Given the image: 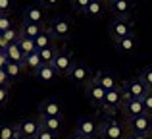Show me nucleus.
<instances>
[{
    "label": "nucleus",
    "instance_id": "nucleus-24",
    "mask_svg": "<svg viewBox=\"0 0 152 139\" xmlns=\"http://www.w3.org/2000/svg\"><path fill=\"white\" fill-rule=\"evenodd\" d=\"M102 14H104V0H93V2L89 4V8H87V12H85L87 18H93V19L100 18Z\"/></svg>",
    "mask_w": 152,
    "mask_h": 139
},
{
    "label": "nucleus",
    "instance_id": "nucleus-5",
    "mask_svg": "<svg viewBox=\"0 0 152 139\" xmlns=\"http://www.w3.org/2000/svg\"><path fill=\"white\" fill-rule=\"evenodd\" d=\"M108 33L114 39V43L121 41V39L133 35V21L131 19H114L108 27Z\"/></svg>",
    "mask_w": 152,
    "mask_h": 139
},
{
    "label": "nucleus",
    "instance_id": "nucleus-8",
    "mask_svg": "<svg viewBox=\"0 0 152 139\" xmlns=\"http://www.w3.org/2000/svg\"><path fill=\"white\" fill-rule=\"evenodd\" d=\"M52 68L56 70V74L58 75H69V71L73 70L75 62H73V56H71V52H67V50H60L58 56L54 58V62H52Z\"/></svg>",
    "mask_w": 152,
    "mask_h": 139
},
{
    "label": "nucleus",
    "instance_id": "nucleus-23",
    "mask_svg": "<svg viewBox=\"0 0 152 139\" xmlns=\"http://www.w3.org/2000/svg\"><path fill=\"white\" fill-rule=\"evenodd\" d=\"M37 52H39V56H41L42 64H52V62H54V58L58 56L60 49L56 45H52V46H46V49H42V50H37Z\"/></svg>",
    "mask_w": 152,
    "mask_h": 139
},
{
    "label": "nucleus",
    "instance_id": "nucleus-27",
    "mask_svg": "<svg viewBox=\"0 0 152 139\" xmlns=\"http://www.w3.org/2000/svg\"><path fill=\"white\" fill-rule=\"evenodd\" d=\"M23 64H19V62H8V66H6V74H8V77L12 79V81H15V79H19L21 77V74H23Z\"/></svg>",
    "mask_w": 152,
    "mask_h": 139
},
{
    "label": "nucleus",
    "instance_id": "nucleus-38",
    "mask_svg": "<svg viewBox=\"0 0 152 139\" xmlns=\"http://www.w3.org/2000/svg\"><path fill=\"white\" fill-rule=\"evenodd\" d=\"M60 2L62 0H41V6L42 8H56V6H60Z\"/></svg>",
    "mask_w": 152,
    "mask_h": 139
},
{
    "label": "nucleus",
    "instance_id": "nucleus-6",
    "mask_svg": "<svg viewBox=\"0 0 152 139\" xmlns=\"http://www.w3.org/2000/svg\"><path fill=\"white\" fill-rule=\"evenodd\" d=\"M67 77H69V81L73 83V85H77V87H87L94 79V77H91L89 66L83 64V62H75L73 70L69 71V75H67Z\"/></svg>",
    "mask_w": 152,
    "mask_h": 139
},
{
    "label": "nucleus",
    "instance_id": "nucleus-20",
    "mask_svg": "<svg viewBox=\"0 0 152 139\" xmlns=\"http://www.w3.org/2000/svg\"><path fill=\"white\" fill-rule=\"evenodd\" d=\"M39 120H41V126L45 129H48V132L56 133L58 135L60 129L64 128V120L62 118H46V116H39Z\"/></svg>",
    "mask_w": 152,
    "mask_h": 139
},
{
    "label": "nucleus",
    "instance_id": "nucleus-2",
    "mask_svg": "<svg viewBox=\"0 0 152 139\" xmlns=\"http://www.w3.org/2000/svg\"><path fill=\"white\" fill-rule=\"evenodd\" d=\"M71 29H73L71 19L64 18V15H58V18H54L48 23V31L52 33V37L58 39V41H67L71 35Z\"/></svg>",
    "mask_w": 152,
    "mask_h": 139
},
{
    "label": "nucleus",
    "instance_id": "nucleus-15",
    "mask_svg": "<svg viewBox=\"0 0 152 139\" xmlns=\"http://www.w3.org/2000/svg\"><path fill=\"white\" fill-rule=\"evenodd\" d=\"M94 81H96L100 87H104L106 91H112V89L121 87L119 81H118V77H115V74H112L110 70H98L96 74H94Z\"/></svg>",
    "mask_w": 152,
    "mask_h": 139
},
{
    "label": "nucleus",
    "instance_id": "nucleus-4",
    "mask_svg": "<svg viewBox=\"0 0 152 139\" xmlns=\"http://www.w3.org/2000/svg\"><path fill=\"white\" fill-rule=\"evenodd\" d=\"M125 128L129 133H139V135H150L152 133V116L142 114L137 118H129L125 122Z\"/></svg>",
    "mask_w": 152,
    "mask_h": 139
},
{
    "label": "nucleus",
    "instance_id": "nucleus-21",
    "mask_svg": "<svg viewBox=\"0 0 152 139\" xmlns=\"http://www.w3.org/2000/svg\"><path fill=\"white\" fill-rule=\"evenodd\" d=\"M4 54H6V58L10 62H19V64H23V52H21V49H19V45L18 43H14V45H8L6 49L2 50Z\"/></svg>",
    "mask_w": 152,
    "mask_h": 139
},
{
    "label": "nucleus",
    "instance_id": "nucleus-26",
    "mask_svg": "<svg viewBox=\"0 0 152 139\" xmlns=\"http://www.w3.org/2000/svg\"><path fill=\"white\" fill-rule=\"evenodd\" d=\"M19 49H21L23 56H29V54L37 52V45H35V39H27V37H19L18 41Z\"/></svg>",
    "mask_w": 152,
    "mask_h": 139
},
{
    "label": "nucleus",
    "instance_id": "nucleus-22",
    "mask_svg": "<svg viewBox=\"0 0 152 139\" xmlns=\"http://www.w3.org/2000/svg\"><path fill=\"white\" fill-rule=\"evenodd\" d=\"M41 66H42V60H41V56H39V52H33V54H29V56L23 58V68L33 71V74L41 68Z\"/></svg>",
    "mask_w": 152,
    "mask_h": 139
},
{
    "label": "nucleus",
    "instance_id": "nucleus-35",
    "mask_svg": "<svg viewBox=\"0 0 152 139\" xmlns=\"http://www.w3.org/2000/svg\"><path fill=\"white\" fill-rule=\"evenodd\" d=\"M142 104H145L146 114H150V116H152V91H148V93L145 95V99H142Z\"/></svg>",
    "mask_w": 152,
    "mask_h": 139
},
{
    "label": "nucleus",
    "instance_id": "nucleus-12",
    "mask_svg": "<svg viewBox=\"0 0 152 139\" xmlns=\"http://www.w3.org/2000/svg\"><path fill=\"white\" fill-rule=\"evenodd\" d=\"M75 132H79L81 135H85L87 139L98 135V132H100V126H98V122L94 120L93 116H81L77 120V128H75Z\"/></svg>",
    "mask_w": 152,
    "mask_h": 139
},
{
    "label": "nucleus",
    "instance_id": "nucleus-39",
    "mask_svg": "<svg viewBox=\"0 0 152 139\" xmlns=\"http://www.w3.org/2000/svg\"><path fill=\"white\" fill-rule=\"evenodd\" d=\"M125 139H152L150 135H139V133H127Z\"/></svg>",
    "mask_w": 152,
    "mask_h": 139
},
{
    "label": "nucleus",
    "instance_id": "nucleus-40",
    "mask_svg": "<svg viewBox=\"0 0 152 139\" xmlns=\"http://www.w3.org/2000/svg\"><path fill=\"white\" fill-rule=\"evenodd\" d=\"M8 62H10V60H8V58H6V54H0V70H6V66H8Z\"/></svg>",
    "mask_w": 152,
    "mask_h": 139
},
{
    "label": "nucleus",
    "instance_id": "nucleus-36",
    "mask_svg": "<svg viewBox=\"0 0 152 139\" xmlns=\"http://www.w3.org/2000/svg\"><path fill=\"white\" fill-rule=\"evenodd\" d=\"M10 85H12V79L8 77L6 70H0V87H6V89H10Z\"/></svg>",
    "mask_w": 152,
    "mask_h": 139
},
{
    "label": "nucleus",
    "instance_id": "nucleus-14",
    "mask_svg": "<svg viewBox=\"0 0 152 139\" xmlns=\"http://www.w3.org/2000/svg\"><path fill=\"white\" fill-rule=\"evenodd\" d=\"M121 112H123V116H125V120H129V118H137V116L146 114V110H145L142 101H139V99H125Z\"/></svg>",
    "mask_w": 152,
    "mask_h": 139
},
{
    "label": "nucleus",
    "instance_id": "nucleus-13",
    "mask_svg": "<svg viewBox=\"0 0 152 139\" xmlns=\"http://www.w3.org/2000/svg\"><path fill=\"white\" fill-rule=\"evenodd\" d=\"M133 0H110V12L114 14L115 19H129L133 14Z\"/></svg>",
    "mask_w": 152,
    "mask_h": 139
},
{
    "label": "nucleus",
    "instance_id": "nucleus-32",
    "mask_svg": "<svg viewBox=\"0 0 152 139\" xmlns=\"http://www.w3.org/2000/svg\"><path fill=\"white\" fill-rule=\"evenodd\" d=\"M93 2V0H71V4H73V8L77 12H81V14H85L87 8H89V4Z\"/></svg>",
    "mask_w": 152,
    "mask_h": 139
},
{
    "label": "nucleus",
    "instance_id": "nucleus-37",
    "mask_svg": "<svg viewBox=\"0 0 152 139\" xmlns=\"http://www.w3.org/2000/svg\"><path fill=\"white\" fill-rule=\"evenodd\" d=\"M37 139H56V133H52V132H48V129H45V128H41Z\"/></svg>",
    "mask_w": 152,
    "mask_h": 139
},
{
    "label": "nucleus",
    "instance_id": "nucleus-19",
    "mask_svg": "<svg viewBox=\"0 0 152 139\" xmlns=\"http://www.w3.org/2000/svg\"><path fill=\"white\" fill-rule=\"evenodd\" d=\"M137 45H139L137 37H135V33H133V35H129V37H125V39H121V41L115 43V49H118L121 54H131V52L137 50Z\"/></svg>",
    "mask_w": 152,
    "mask_h": 139
},
{
    "label": "nucleus",
    "instance_id": "nucleus-31",
    "mask_svg": "<svg viewBox=\"0 0 152 139\" xmlns=\"http://www.w3.org/2000/svg\"><path fill=\"white\" fill-rule=\"evenodd\" d=\"M14 6H15V0H0V15L2 14H10L12 10H14Z\"/></svg>",
    "mask_w": 152,
    "mask_h": 139
},
{
    "label": "nucleus",
    "instance_id": "nucleus-28",
    "mask_svg": "<svg viewBox=\"0 0 152 139\" xmlns=\"http://www.w3.org/2000/svg\"><path fill=\"white\" fill-rule=\"evenodd\" d=\"M19 135L18 124H4L0 126V139H15Z\"/></svg>",
    "mask_w": 152,
    "mask_h": 139
},
{
    "label": "nucleus",
    "instance_id": "nucleus-16",
    "mask_svg": "<svg viewBox=\"0 0 152 139\" xmlns=\"http://www.w3.org/2000/svg\"><path fill=\"white\" fill-rule=\"evenodd\" d=\"M23 21L45 25V8H41V6H27L25 10H23Z\"/></svg>",
    "mask_w": 152,
    "mask_h": 139
},
{
    "label": "nucleus",
    "instance_id": "nucleus-30",
    "mask_svg": "<svg viewBox=\"0 0 152 139\" xmlns=\"http://www.w3.org/2000/svg\"><path fill=\"white\" fill-rule=\"evenodd\" d=\"M139 79H141V81L148 87V91H152V66H148V68L142 70L141 75H139Z\"/></svg>",
    "mask_w": 152,
    "mask_h": 139
},
{
    "label": "nucleus",
    "instance_id": "nucleus-44",
    "mask_svg": "<svg viewBox=\"0 0 152 139\" xmlns=\"http://www.w3.org/2000/svg\"><path fill=\"white\" fill-rule=\"evenodd\" d=\"M15 139H27V137H23V135H21V133H19V135H18V137H15Z\"/></svg>",
    "mask_w": 152,
    "mask_h": 139
},
{
    "label": "nucleus",
    "instance_id": "nucleus-9",
    "mask_svg": "<svg viewBox=\"0 0 152 139\" xmlns=\"http://www.w3.org/2000/svg\"><path fill=\"white\" fill-rule=\"evenodd\" d=\"M64 114V106L60 102V99H45L39 104V116H46V118H62Z\"/></svg>",
    "mask_w": 152,
    "mask_h": 139
},
{
    "label": "nucleus",
    "instance_id": "nucleus-17",
    "mask_svg": "<svg viewBox=\"0 0 152 139\" xmlns=\"http://www.w3.org/2000/svg\"><path fill=\"white\" fill-rule=\"evenodd\" d=\"M45 29H46L45 25H39V23H29V21H23L21 25H19V33H21V37H27V39H37Z\"/></svg>",
    "mask_w": 152,
    "mask_h": 139
},
{
    "label": "nucleus",
    "instance_id": "nucleus-45",
    "mask_svg": "<svg viewBox=\"0 0 152 139\" xmlns=\"http://www.w3.org/2000/svg\"><path fill=\"white\" fill-rule=\"evenodd\" d=\"M0 54H2V49H0Z\"/></svg>",
    "mask_w": 152,
    "mask_h": 139
},
{
    "label": "nucleus",
    "instance_id": "nucleus-43",
    "mask_svg": "<svg viewBox=\"0 0 152 139\" xmlns=\"http://www.w3.org/2000/svg\"><path fill=\"white\" fill-rule=\"evenodd\" d=\"M91 139H102V137H100V133H98V135H94V137H91Z\"/></svg>",
    "mask_w": 152,
    "mask_h": 139
},
{
    "label": "nucleus",
    "instance_id": "nucleus-29",
    "mask_svg": "<svg viewBox=\"0 0 152 139\" xmlns=\"http://www.w3.org/2000/svg\"><path fill=\"white\" fill-rule=\"evenodd\" d=\"M2 37H4V49H6L8 45H14V43H18L19 37H21V33H19V27H18V29H15V27H12V29L4 31ZM4 49H2V50H4Z\"/></svg>",
    "mask_w": 152,
    "mask_h": 139
},
{
    "label": "nucleus",
    "instance_id": "nucleus-1",
    "mask_svg": "<svg viewBox=\"0 0 152 139\" xmlns=\"http://www.w3.org/2000/svg\"><path fill=\"white\" fill-rule=\"evenodd\" d=\"M100 137L102 139H125L127 137V128L123 124H119L115 118H108L100 124Z\"/></svg>",
    "mask_w": 152,
    "mask_h": 139
},
{
    "label": "nucleus",
    "instance_id": "nucleus-7",
    "mask_svg": "<svg viewBox=\"0 0 152 139\" xmlns=\"http://www.w3.org/2000/svg\"><path fill=\"white\" fill-rule=\"evenodd\" d=\"M121 91H123V95H125V99H139V101H142L145 95L148 93V87L139 77H135V79H127L121 85Z\"/></svg>",
    "mask_w": 152,
    "mask_h": 139
},
{
    "label": "nucleus",
    "instance_id": "nucleus-10",
    "mask_svg": "<svg viewBox=\"0 0 152 139\" xmlns=\"http://www.w3.org/2000/svg\"><path fill=\"white\" fill-rule=\"evenodd\" d=\"M85 93H87V99H89V102L94 106V108H100L102 110V104H104V99H106V89L100 87L96 81H91L89 85L85 87Z\"/></svg>",
    "mask_w": 152,
    "mask_h": 139
},
{
    "label": "nucleus",
    "instance_id": "nucleus-34",
    "mask_svg": "<svg viewBox=\"0 0 152 139\" xmlns=\"http://www.w3.org/2000/svg\"><path fill=\"white\" fill-rule=\"evenodd\" d=\"M8 101H10V89L0 87V108H4L8 104Z\"/></svg>",
    "mask_w": 152,
    "mask_h": 139
},
{
    "label": "nucleus",
    "instance_id": "nucleus-42",
    "mask_svg": "<svg viewBox=\"0 0 152 139\" xmlns=\"http://www.w3.org/2000/svg\"><path fill=\"white\" fill-rule=\"evenodd\" d=\"M0 49H4V37H2V33H0Z\"/></svg>",
    "mask_w": 152,
    "mask_h": 139
},
{
    "label": "nucleus",
    "instance_id": "nucleus-25",
    "mask_svg": "<svg viewBox=\"0 0 152 139\" xmlns=\"http://www.w3.org/2000/svg\"><path fill=\"white\" fill-rule=\"evenodd\" d=\"M35 45H37V50H42V49H46V46L54 45V37H52V33L48 31V27H46V29L35 39Z\"/></svg>",
    "mask_w": 152,
    "mask_h": 139
},
{
    "label": "nucleus",
    "instance_id": "nucleus-11",
    "mask_svg": "<svg viewBox=\"0 0 152 139\" xmlns=\"http://www.w3.org/2000/svg\"><path fill=\"white\" fill-rule=\"evenodd\" d=\"M41 128H42V126H41V120H37V118H33V116L23 118L21 122H18L19 133H21L23 137H27V139H37Z\"/></svg>",
    "mask_w": 152,
    "mask_h": 139
},
{
    "label": "nucleus",
    "instance_id": "nucleus-33",
    "mask_svg": "<svg viewBox=\"0 0 152 139\" xmlns=\"http://www.w3.org/2000/svg\"><path fill=\"white\" fill-rule=\"evenodd\" d=\"M12 27H14V25H12V19L8 18L6 14H2V15H0V33H4V31L12 29Z\"/></svg>",
    "mask_w": 152,
    "mask_h": 139
},
{
    "label": "nucleus",
    "instance_id": "nucleus-3",
    "mask_svg": "<svg viewBox=\"0 0 152 139\" xmlns=\"http://www.w3.org/2000/svg\"><path fill=\"white\" fill-rule=\"evenodd\" d=\"M123 102H125V95H123L121 87L118 89H112V91H106V99H104V104H102V110L110 116H114L118 110L123 108Z\"/></svg>",
    "mask_w": 152,
    "mask_h": 139
},
{
    "label": "nucleus",
    "instance_id": "nucleus-18",
    "mask_svg": "<svg viewBox=\"0 0 152 139\" xmlns=\"http://www.w3.org/2000/svg\"><path fill=\"white\" fill-rule=\"evenodd\" d=\"M35 75H37V79H39L41 83H46V85H48V83H52L56 77H58L56 70L52 68L50 64H42L41 68H39L37 71H35Z\"/></svg>",
    "mask_w": 152,
    "mask_h": 139
},
{
    "label": "nucleus",
    "instance_id": "nucleus-41",
    "mask_svg": "<svg viewBox=\"0 0 152 139\" xmlns=\"http://www.w3.org/2000/svg\"><path fill=\"white\" fill-rule=\"evenodd\" d=\"M67 139H87V137H85V135H81L79 132H73V133H71V135L67 137Z\"/></svg>",
    "mask_w": 152,
    "mask_h": 139
}]
</instances>
